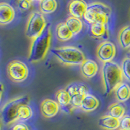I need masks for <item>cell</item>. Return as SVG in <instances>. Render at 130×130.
Listing matches in <instances>:
<instances>
[{
    "label": "cell",
    "mask_w": 130,
    "mask_h": 130,
    "mask_svg": "<svg viewBox=\"0 0 130 130\" xmlns=\"http://www.w3.org/2000/svg\"><path fill=\"white\" fill-rule=\"evenodd\" d=\"M50 27L47 25L41 34L32 40L28 61L31 62H37L44 59L50 46Z\"/></svg>",
    "instance_id": "cell-1"
},
{
    "label": "cell",
    "mask_w": 130,
    "mask_h": 130,
    "mask_svg": "<svg viewBox=\"0 0 130 130\" xmlns=\"http://www.w3.org/2000/svg\"><path fill=\"white\" fill-rule=\"evenodd\" d=\"M123 74L121 67L112 61L104 63L102 67V78L105 95L110 94L122 83Z\"/></svg>",
    "instance_id": "cell-2"
},
{
    "label": "cell",
    "mask_w": 130,
    "mask_h": 130,
    "mask_svg": "<svg viewBox=\"0 0 130 130\" xmlns=\"http://www.w3.org/2000/svg\"><path fill=\"white\" fill-rule=\"evenodd\" d=\"M51 52L60 62L66 65H81L85 60L83 52L74 46L53 48Z\"/></svg>",
    "instance_id": "cell-3"
},
{
    "label": "cell",
    "mask_w": 130,
    "mask_h": 130,
    "mask_svg": "<svg viewBox=\"0 0 130 130\" xmlns=\"http://www.w3.org/2000/svg\"><path fill=\"white\" fill-rule=\"evenodd\" d=\"M111 14V9L109 7L100 2H94L88 5L83 18L89 24L98 23L106 25Z\"/></svg>",
    "instance_id": "cell-4"
},
{
    "label": "cell",
    "mask_w": 130,
    "mask_h": 130,
    "mask_svg": "<svg viewBox=\"0 0 130 130\" xmlns=\"http://www.w3.org/2000/svg\"><path fill=\"white\" fill-rule=\"evenodd\" d=\"M29 100V98L27 96H23L12 99L7 102L3 107L1 111V116L3 123L9 125L17 121V112L18 108L21 105L28 104Z\"/></svg>",
    "instance_id": "cell-5"
},
{
    "label": "cell",
    "mask_w": 130,
    "mask_h": 130,
    "mask_svg": "<svg viewBox=\"0 0 130 130\" xmlns=\"http://www.w3.org/2000/svg\"><path fill=\"white\" fill-rule=\"evenodd\" d=\"M46 25V20L42 14L39 12H33L27 24L25 35L29 39L32 40L41 34Z\"/></svg>",
    "instance_id": "cell-6"
},
{
    "label": "cell",
    "mask_w": 130,
    "mask_h": 130,
    "mask_svg": "<svg viewBox=\"0 0 130 130\" xmlns=\"http://www.w3.org/2000/svg\"><path fill=\"white\" fill-rule=\"evenodd\" d=\"M7 73L10 80L16 83H21L27 79L29 70L27 65L22 61L14 60L8 64Z\"/></svg>",
    "instance_id": "cell-7"
},
{
    "label": "cell",
    "mask_w": 130,
    "mask_h": 130,
    "mask_svg": "<svg viewBox=\"0 0 130 130\" xmlns=\"http://www.w3.org/2000/svg\"><path fill=\"white\" fill-rule=\"evenodd\" d=\"M65 89L71 96L72 107L81 108L83 98L88 94L87 87L86 85L82 83L74 82L68 85Z\"/></svg>",
    "instance_id": "cell-8"
},
{
    "label": "cell",
    "mask_w": 130,
    "mask_h": 130,
    "mask_svg": "<svg viewBox=\"0 0 130 130\" xmlns=\"http://www.w3.org/2000/svg\"><path fill=\"white\" fill-rule=\"evenodd\" d=\"M97 56L104 63L111 62L116 55V47L110 41H104L99 45L97 49Z\"/></svg>",
    "instance_id": "cell-9"
},
{
    "label": "cell",
    "mask_w": 130,
    "mask_h": 130,
    "mask_svg": "<svg viewBox=\"0 0 130 130\" xmlns=\"http://www.w3.org/2000/svg\"><path fill=\"white\" fill-rule=\"evenodd\" d=\"M59 105L57 102L52 99H45L40 105V111L43 117L46 118L54 117L59 111Z\"/></svg>",
    "instance_id": "cell-10"
},
{
    "label": "cell",
    "mask_w": 130,
    "mask_h": 130,
    "mask_svg": "<svg viewBox=\"0 0 130 130\" xmlns=\"http://www.w3.org/2000/svg\"><path fill=\"white\" fill-rule=\"evenodd\" d=\"M15 18V10L10 4L5 2L0 3V24L7 25L11 23Z\"/></svg>",
    "instance_id": "cell-11"
},
{
    "label": "cell",
    "mask_w": 130,
    "mask_h": 130,
    "mask_svg": "<svg viewBox=\"0 0 130 130\" xmlns=\"http://www.w3.org/2000/svg\"><path fill=\"white\" fill-rule=\"evenodd\" d=\"M87 7L88 5L84 1L74 0L70 2L68 11L71 16L81 19V18L84 16Z\"/></svg>",
    "instance_id": "cell-12"
},
{
    "label": "cell",
    "mask_w": 130,
    "mask_h": 130,
    "mask_svg": "<svg viewBox=\"0 0 130 130\" xmlns=\"http://www.w3.org/2000/svg\"><path fill=\"white\" fill-rule=\"evenodd\" d=\"M98 71V65L93 60L85 59L81 64V72L85 78L90 79L94 77Z\"/></svg>",
    "instance_id": "cell-13"
},
{
    "label": "cell",
    "mask_w": 130,
    "mask_h": 130,
    "mask_svg": "<svg viewBox=\"0 0 130 130\" xmlns=\"http://www.w3.org/2000/svg\"><path fill=\"white\" fill-rule=\"evenodd\" d=\"M98 125L105 130H117L120 128V120L106 115L100 118Z\"/></svg>",
    "instance_id": "cell-14"
},
{
    "label": "cell",
    "mask_w": 130,
    "mask_h": 130,
    "mask_svg": "<svg viewBox=\"0 0 130 130\" xmlns=\"http://www.w3.org/2000/svg\"><path fill=\"white\" fill-rule=\"evenodd\" d=\"M99 104V100L97 98L88 93L83 98L81 102V109L85 112H91L98 107Z\"/></svg>",
    "instance_id": "cell-15"
},
{
    "label": "cell",
    "mask_w": 130,
    "mask_h": 130,
    "mask_svg": "<svg viewBox=\"0 0 130 130\" xmlns=\"http://www.w3.org/2000/svg\"><path fill=\"white\" fill-rule=\"evenodd\" d=\"M57 102L59 106L64 111L67 109V112H68L69 107H72V98L69 93L66 89H62L57 92L56 94Z\"/></svg>",
    "instance_id": "cell-16"
},
{
    "label": "cell",
    "mask_w": 130,
    "mask_h": 130,
    "mask_svg": "<svg viewBox=\"0 0 130 130\" xmlns=\"http://www.w3.org/2000/svg\"><path fill=\"white\" fill-rule=\"evenodd\" d=\"M89 33L94 39H104L107 36V30L105 24H90Z\"/></svg>",
    "instance_id": "cell-17"
},
{
    "label": "cell",
    "mask_w": 130,
    "mask_h": 130,
    "mask_svg": "<svg viewBox=\"0 0 130 130\" xmlns=\"http://www.w3.org/2000/svg\"><path fill=\"white\" fill-rule=\"evenodd\" d=\"M114 92L115 98L118 102H126L130 98V87L127 83H120Z\"/></svg>",
    "instance_id": "cell-18"
},
{
    "label": "cell",
    "mask_w": 130,
    "mask_h": 130,
    "mask_svg": "<svg viewBox=\"0 0 130 130\" xmlns=\"http://www.w3.org/2000/svg\"><path fill=\"white\" fill-rule=\"evenodd\" d=\"M65 24L74 36L78 35L83 29V22L79 18L70 16L67 19Z\"/></svg>",
    "instance_id": "cell-19"
},
{
    "label": "cell",
    "mask_w": 130,
    "mask_h": 130,
    "mask_svg": "<svg viewBox=\"0 0 130 130\" xmlns=\"http://www.w3.org/2000/svg\"><path fill=\"white\" fill-rule=\"evenodd\" d=\"M118 42L124 50L130 48V25H126L120 30L118 34Z\"/></svg>",
    "instance_id": "cell-20"
},
{
    "label": "cell",
    "mask_w": 130,
    "mask_h": 130,
    "mask_svg": "<svg viewBox=\"0 0 130 130\" xmlns=\"http://www.w3.org/2000/svg\"><path fill=\"white\" fill-rule=\"evenodd\" d=\"M56 36L61 41H67L73 37V34L70 32L65 22L60 23L56 27Z\"/></svg>",
    "instance_id": "cell-21"
},
{
    "label": "cell",
    "mask_w": 130,
    "mask_h": 130,
    "mask_svg": "<svg viewBox=\"0 0 130 130\" xmlns=\"http://www.w3.org/2000/svg\"><path fill=\"white\" fill-rule=\"evenodd\" d=\"M108 112H109L108 115L120 120L123 117L125 116L126 109L121 103L117 102V103H113L111 104V106L109 107Z\"/></svg>",
    "instance_id": "cell-22"
},
{
    "label": "cell",
    "mask_w": 130,
    "mask_h": 130,
    "mask_svg": "<svg viewBox=\"0 0 130 130\" xmlns=\"http://www.w3.org/2000/svg\"><path fill=\"white\" fill-rule=\"evenodd\" d=\"M33 111L32 108L28 104L21 105L17 112V119L20 121H27L32 118Z\"/></svg>",
    "instance_id": "cell-23"
},
{
    "label": "cell",
    "mask_w": 130,
    "mask_h": 130,
    "mask_svg": "<svg viewBox=\"0 0 130 130\" xmlns=\"http://www.w3.org/2000/svg\"><path fill=\"white\" fill-rule=\"evenodd\" d=\"M40 9L42 13L51 14L54 12L57 8V2L55 0H44L40 2Z\"/></svg>",
    "instance_id": "cell-24"
},
{
    "label": "cell",
    "mask_w": 130,
    "mask_h": 130,
    "mask_svg": "<svg viewBox=\"0 0 130 130\" xmlns=\"http://www.w3.org/2000/svg\"><path fill=\"white\" fill-rule=\"evenodd\" d=\"M122 71L124 77L130 81V58L129 57H126L122 62Z\"/></svg>",
    "instance_id": "cell-25"
},
{
    "label": "cell",
    "mask_w": 130,
    "mask_h": 130,
    "mask_svg": "<svg viewBox=\"0 0 130 130\" xmlns=\"http://www.w3.org/2000/svg\"><path fill=\"white\" fill-rule=\"evenodd\" d=\"M120 128L130 130V116L125 115L120 120Z\"/></svg>",
    "instance_id": "cell-26"
},
{
    "label": "cell",
    "mask_w": 130,
    "mask_h": 130,
    "mask_svg": "<svg viewBox=\"0 0 130 130\" xmlns=\"http://www.w3.org/2000/svg\"><path fill=\"white\" fill-rule=\"evenodd\" d=\"M10 130H31V129L26 124L22 122H18L13 125L10 127Z\"/></svg>",
    "instance_id": "cell-27"
},
{
    "label": "cell",
    "mask_w": 130,
    "mask_h": 130,
    "mask_svg": "<svg viewBox=\"0 0 130 130\" xmlns=\"http://www.w3.org/2000/svg\"><path fill=\"white\" fill-rule=\"evenodd\" d=\"M31 1H27V0H22V1H18V5L20 9L23 10H26L29 9L31 5Z\"/></svg>",
    "instance_id": "cell-28"
},
{
    "label": "cell",
    "mask_w": 130,
    "mask_h": 130,
    "mask_svg": "<svg viewBox=\"0 0 130 130\" xmlns=\"http://www.w3.org/2000/svg\"><path fill=\"white\" fill-rule=\"evenodd\" d=\"M117 130H125V129H122V128H119V129H118Z\"/></svg>",
    "instance_id": "cell-29"
},
{
    "label": "cell",
    "mask_w": 130,
    "mask_h": 130,
    "mask_svg": "<svg viewBox=\"0 0 130 130\" xmlns=\"http://www.w3.org/2000/svg\"><path fill=\"white\" fill-rule=\"evenodd\" d=\"M129 57L130 58V52H129Z\"/></svg>",
    "instance_id": "cell-30"
}]
</instances>
